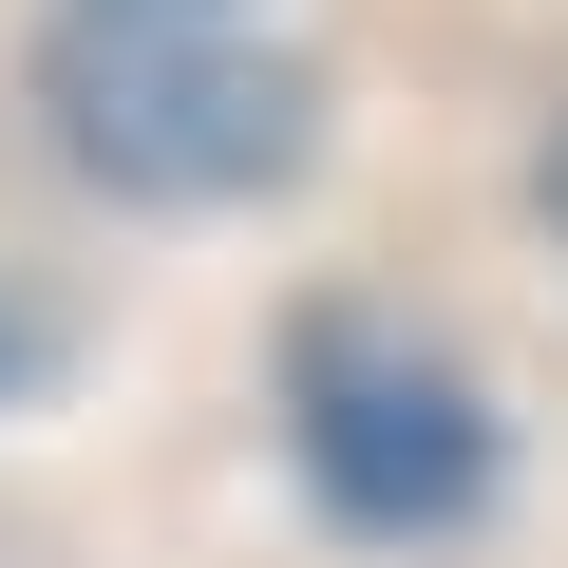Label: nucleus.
<instances>
[{
  "instance_id": "f257e3e1",
  "label": "nucleus",
  "mask_w": 568,
  "mask_h": 568,
  "mask_svg": "<svg viewBox=\"0 0 568 568\" xmlns=\"http://www.w3.org/2000/svg\"><path fill=\"white\" fill-rule=\"evenodd\" d=\"M58 152L95 190H152V209H227V190H284L304 171V77L246 58L227 20H152V0H77L58 58Z\"/></svg>"
},
{
  "instance_id": "f03ea898",
  "label": "nucleus",
  "mask_w": 568,
  "mask_h": 568,
  "mask_svg": "<svg viewBox=\"0 0 568 568\" xmlns=\"http://www.w3.org/2000/svg\"><path fill=\"white\" fill-rule=\"evenodd\" d=\"M284 436H304V493L342 511V530H474V493H493V417H474V379L417 342V323H379V304H304L284 323Z\"/></svg>"
},
{
  "instance_id": "7ed1b4c3",
  "label": "nucleus",
  "mask_w": 568,
  "mask_h": 568,
  "mask_svg": "<svg viewBox=\"0 0 568 568\" xmlns=\"http://www.w3.org/2000/svg\"><path fill=\"white\" fill-rule=\"evenodd\" d=\"M152 20H227V0H152Z\"/></svg>"
},
{
  "instance_id": "20e7f679",
  "label": "nucleus",
  "mask_w": 568,
  "mask_h": 568,
  "mask_svg": "<svg viewBox=\"0 0 568 568\" xmlns=\"http://www.w3.org/2000/svg\"><path fill=\"white\" fill-rule=\"evenodd\" d=\"M549 227H568V152H549Z\"/></svg>"
}]
</instances>
